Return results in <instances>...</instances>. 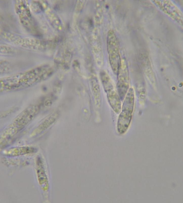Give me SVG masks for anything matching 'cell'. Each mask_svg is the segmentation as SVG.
<instances>
[{"instance_id":"obj_1","label":"cell","mask_w":183,"mask_h":203,"mask_svg":"<svg viewBox=\"0 0 183 203\" xmlns=\"http://www.w3.org/2000/svg\"><path fill=\"white\" fill-rule=\"evenodd\" d=\"M52 74L51 67L43 65L0 80V92L15 91L28 88L47 79Z\"/></svg>"},{"instance_id":"obj_2","label":"cell","mask_w":183,"mask_h":203,"mask_svg":"<svg viewBox=\"0 0 183 203\" xmlns=\"http://www.w3.org/2000/svg\"><path fill=\"white\" fill-rule=\"evenodd\" d=\"M124 99L117 123V130L120 134H123L127 131L131 122L134 101L133 88L129 89Z\"/></svg>"},{"instance_id":"obj_3","label":"cell","mask_w":183,"mask_h":203,"mask_svg":"<svg viewBox=\"0 0 183 203\" xmlns=\"http://www.w3.org/2000/svg\"><path fill=\"white\" fill-rule=\"evenodd\" d=\"M100 76L110 106L116 113H119L122 108L121 100L107 72L104 71L100 72Z\"/></svg>"},{"instance_id":"obj_4","label":"cell","mask_w":183,"mask_h":203,"mask_svg":"<svg viewBox=\"0 0 183 203\" xmlns=\"http://www.w3.org/2000/svg\"><path fill=\"white\" fill-rule=\"evenodd\" d=\"M107 45L111 66L114 73L117 75L121 60L119 52L118 42L115 32L112 30H110L108 32Z\"/></svg>"},{"instance_id":"obj_5","label":"cell","mask_w":183,"mask_h":203,"mask_svg":"<svg viewBox=\"0 0 183 203\" xmlns=\"http://www.w3.org/2000/svg\"><path fill=\"white\" fill-rule=\"evenodd\" d=\"M40 110L39 105H30L19 114L11 124L20 131L36 116Z\"/></svg>"},{"instance_id":"obj_6","label":"cell","mask_w":183,"mask_h":203,"mask_svg":"<svg viewBox=\"0 0 183 203\" xmlns=\"http://www.w3.org/2000/svg\"><path fill=\"white\" fill-rule=\"evenodd\" d=\"M126 63L121 60V64L118 74V92L121 100L124 98L128 91L129 86L128 75Z\"/></svg>"},{"instance_id":"obj_7","label":"cell","mask_w":183,"mask_h":203,"mask_svg":"<svg viewBox=\"0 0 183 203\" xmlns=\"http://www.w3.org/2000/svg\"><path fill=\"white\" fill-rule=\"evenodd\" d=\"M8 39L15 44L31 49H41L40 42L38 40L31 38H23L13 34H10Z\"/></svg>"},{"instance_id":"obj_8","label":"cell","mask_w":183,"mask_h":203,"mask_svg":"<svg viewBox=\"0 0 183 203\" xmlns=\"http://www.w3.org/2000/svg\"><path fill=\"white\" fill-rule=\"evenodd\" d=\"M15 6L16 12L19 15L22 24L27 26L30 25L31 15L27 3L23 1H17Z\"/></svg>"},{"instance_id":"obj_9","label":"cell","mask_w":183,"mask_h":203,"mask_svg":"<svg viewBox=\"0 0 183 203\" xmlns=\"http://www.w3.org/2000/svg\"><path fill=\"white\" fill-rule=\"evenodd\" d=\"M59 115L58 112H56L49 115L33 129L30 134V136L35 137L45 130L55 121Z\"/></svg>"},{"instance_id":"obj_10","label":"cell","mask_w":183,"mask_h":203,"mask_svg":"<svg viewBox=\"0 0 183 203\" xmlns=\"http://www.w3.org/2000/svg\"><path fill=\"white\" fill-rule=\"evenodd\" d=\"M37 149L34 147L24 146L11 148L3 151L5 155L9 157H16L35 153Z\"/></svg>"},{"instance_id":"obj_11","label":"cell","mask_w":183,"mask_h":203,"mask_svg":"<svg viewBox=\"0 0 183 203\" xmlns=\"http://www.w3.org/2000/svg\"><path fill=\"white\" fill-rule=\"evenodd\" d=\"M36 164L37 174L39 183L43 190H47L48 186V180L40 158H37Z\"/></svg>"},{"instance_id":"obj_12","label":"cell","mask_w":183,"mask_h":203,"mask_svg":"<svg viewBox=\"0 0 183 203\" xmlns=\"http://www.w3.org/2000/svg\"><path fill=\"white\" fill-rule=\"evenodd\" d=\"M90 80L91 88L96 103L99 104L100 102L101 97V92L99 83L97 78L95 76H92Z\"/></svg>"},{"instance_id":"obj_13","label":"cell","mask_w":183,"mask_h":203,"mask_svg":"<svg viewBox=\"0 0 183 203\" xmlns=\"http://www.w3.org/2000/svg\"><path fill=\"white\" fill-rule=\"evenodd\" d=\"M10 67L9 63L7 62L2 61L0 62V73L7 72L10 70Z\"/></svg>"},{"instance_id":"obj_14","label":"cell","mask_w":183,"mask_h":203,"mask_svg":"<svg viewBox=\"0 0 183 203\" xmlns=\"http://www.w3.org/2000/svg\"><path fill=\"white\" fill-rule=\"evenodd\" d=\"M15 108H11L9 109L4 111L1 112L0 114V117L1 118L4 117L12 113L14 111L15 109Z\"/></svg>"},{"instance_id":"obj_15","label":"cell","mask_w":183,"mask_h":203,"mask_svg":"<svg viewBox=\"0 0 183 203\" xmlns=\"http://www.w3.org/2000/svg\"><path fill=\"white\" fill-rule=\"evenodd\" d=\"M52 101L48 99L46 100L44 102V105L46 106L49 107L52 104Z\"/></svg>"}]
</instances>
